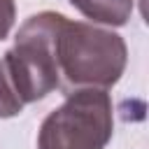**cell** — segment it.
Masks as SVG:
<instances>
[{
  "label": "cell",
  "mask_w": 149,
  "mask_h": 149,
  "mask_svg": "<svg viewBox=\"0 0 149 149\" xmlns=\"http://www.w3.org/2000/svg\"><path fill=\"white\" fill-rule=\"evenodd\" d=\"M114 133V105L102 88L65 95L37 130V149H105Z\"/></svg>",
  "instance_id": "cell-2"
},
{
  "label": "cell",
  "mask_w": 149,
  "mask_h": 149,
  "mask_svg": "<svg viewBox=\"0 0 149 149\" xmlns=\"http://www.w3.org/2000/svg\"><path fill=\"white\" fill-rule=\"evenodd\" d=\"M65 14L37 12L28 16L16 35L14 47L5 51L23 102H37L58 88L56 70V33Z\"/></svg>",
  "instance_id": "cell-3"
},
{
  "label": "cell",
  "mask_w": 149,
  "mask_h": 149,
  "mask_svg": "<svg viewBox=\"0 0 149 149\" xmlns=\"http://www.w3.org/2000/svg\"><path fill=\"white\" fill-rule=\"evenodd\" d=\"M126 63L128 47L119 33L63 16L56 33V70L65 95L81 88L109 91L121 79Z\"/></svg>",
  "instance_id": "cell-1"
},
{
  "label": "cell",
  "mask_w": 149,
  "mask_h": 149,
  "mask_svg": "<svg viewBox=\"0 0 149 149\" xmlns=\"http://www.w3.org/2000/svg\"><path fill=\"white\" fill-rule=\"evenodd\" d=\"M23 107H26V102L19 93V86H16V79L12 74L9 61L2 54L0 56V119H12V116L21 114Z\"/></svg>",
  "instance_id": "cell-5"
},
{
  "label": "cell",
  "mask_w": 149,
  "mask_h": 149,
  "mask_svg": "<svg viewBox=\"0 0 149 149\" xmlns=\"http://www.w3.org/2000/svg\"><path fill=\"white\" fill-rule=\"evenodd\" d=\"M16 19V5L14 0H0V42L9 35Z\"/></svg>",
  "instance_id": "cell-6"
},
{
  "label": "cell",
  "mask_w": 149,
  "mask_h": 149,
  "mask_svg": "<svg viewBox=\"0 0 149 149\" xmlns=\"http://www.w3.org/2000/svg\"><path fill=\"white\" fill-rule=\"evenodd\" d=\"M81 16H86L91 23H100V26H126L135 0H68Z\"/></svg>",
  "instance_id": "cell-4"
}]
</instances>
